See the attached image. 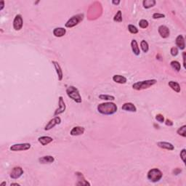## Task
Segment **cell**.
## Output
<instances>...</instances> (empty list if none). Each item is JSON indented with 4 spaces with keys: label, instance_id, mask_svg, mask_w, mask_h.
Listing matches in <instances>:
<instances>
[{
    "label": "cell",
    "instance_id": "2e32d148",
    "mask_svg": "<svg viewBox=\"0 0 186 186\" xmlns=\"http://www.w3.org/2000/svg\"><path fill=\"white\" fill-rule=\"evenodd\" d=\"M157 146L162 149H165L168 150H173L174 149V146L172 143L167 142H159L157 143Z\"/></svg>",
    "mask_w": 186,
    "mask_h": 186
},
{
    "label": "cell",
    "instance_id": "e0dca14e",
    "mask_svg": "<svg viewBox=\"0 0 186 186\" xmlns=\"http://www.w3.org/2000/svg\"><path fill=\"white\" fill-rule=\"evenodd\" d=\"M38 141L41 143L43 146H46V145L50 144V143L53 141V139L51 137L49 136H42L38 138Z\"/></svg>",
    "mask_w": 186,
    "mask_h": 186
},
{
    "label": "cell",
    "instance_id": "60d3db41",
    "mask_svg": "<svg viewBox=\"0 0 186 186\" xmlns=\"http://www.w3.org/2000/svg\"><path fill=\"white\" fill-rule=\"evenodd\" d=\"M12 185H18V186H19L20 185L18 184V183H11L10 186H12Z\"/></svg>",
    "mask_w": 186,
    "mask_h": 186
},
{
    "label": "cell",
    "instance_id": "4316f807",
    "mask_svg": "<svg viewBox=\"0 0 186 186\" xmlns=\"http://www.w3.org/2000/svg\"><path fill=\"white\" fill-rule=\"evenodd\" d=\"M177 133L180 136L183 137H186V126L185 125H183L181 127L179 128L177 131Z\"/></svg>",
    "mask_w": 186,
    "mask_h": 186
},
{
    "label": "cell",
    "instance_id": "83f0119b",
    "mask_svg": "<svg viewBox=\"0 0 186 186\" xmlns=\"http://www.w3.org/2000/svg\"><path fill=\"white\" fill-rule=\"evenodd\" d=\"M99 98L101 100H103V101H114L115 100V97L109 95H100Z\"/></svg>",
    "mask_w": 186,
    "mask_h": 186
},
{
    "label": "cell",
    "instance_id": "ab89813d",
    "mask_svg": "<svg viewBox=\"0 0 186 186\" xmlns=\"http://www.w3.org/2000/svg\"><path fill=\"white\" fill-rule=\"evenodd\" d=\"M112 3L114 4V5H119V3H120V1H112Z\"/></svg>",
    "mask_w": 186,
    "mask_h": 186
},
{
    "label": "cell",
    "instance_id": "8d00e7d4",
    "mask_svg": "<svg viewBox=\"0 0 186 186\" xmlns=\"http://www.w3.org/2000/svg\"><path fill=\"white\" fill-rule=\"evenodd\" d=\"M5 8V2L4 1H1L0 2V11H2Z\"/></svg>",
    "mask_w": 186,
    "mask_h": 186
},
{
    "label": "cell",
    "instance_id": "603a6c76",
    "mask_svg": "<svg viewBox=\"0 0 186 186\" xmlns=\"http://www.w3.org/2000/svg\"><path fill=\"white\" fill-rule=\"evenodd\" d=\"M156 2L155 0H144L143 2V8L146 9H149V8H153V6H155Z\"/></svg>",
    "mask_w": 186,
    "mask_h": 186
},
{
    "label": "cell",
    "instance_id": "5b68a950",
    "mask_svg": "<svg viewBox=\"0 0 186 186\" xmlns=\"http://www.w3.org/2000/svg\"><path fill=\"white\" fill-rule=\"evenodd\" d=\"M84 19V14H78L74 16L71 17L68 21L66 22L65 24V26L66 28H73L74 26H77L80 22L83 21Z\"/></svg>",
    "mask_w": 186,
    "mask_h": 186
},
{
    "label": "cell",
    "instance_id": "e575fe53",
    "mask_svg": "<svg viewBox=\"0 0 186 186\" xmlns=\"http://www.w3.org/2000/svg\"><path fill=\"white\" fill-rule=\"evenodd\" d=\"M186 150L185 149H183L182 150V151L180 152V158H181V159L183 160V161L185 162V157H186Z\"/></svg>",
    "mask_w": 186,
    "mask_h": 186
},
{
    "label": "cell",
    "instance_id": "d590c367",
    "mask_svg": "<svg viewBox=\"0 0 186 186\" xmlns=\"http://www.w3.org/2000/svg\"><path fill=\"white\" fill-rule=\"evenodd\" d=\"M165 124L167 125V126L171 127L173 125V122H172L171 120H170V119H167V120L165 121Z\"/></svg>",
    "mask_w": 186,
    "mask_h": 186
},
{
    "label": "cell",
    "instance_id": "7402d4cb",
    "mask_svg": "<svg viewBox=\"0 0 186 186\" xmlns=\"http://www.w3.org/2000/svg\"><path fill=\"white\" fill-rule=\"evenodd\" d=\"M113 80L114 81H115L116 83H118V84H124L127 81V79L126 77H124V76L122 75H114L113 77Z\"/></svg>",
    "mask_w": 186,
    "mask_h": 186
},
{
    "label": "cell",
    "instance_id": "cb8c5ba5",
    "mask_svg": "<svg viewBox=\"0 0 186 186\" xmlns=\"http://www.w3.org/2000/svg\"><path fill=\"white\" fill-rule=\"evenodd\" d=\"M168 84H169V86L171 87L172 90H173L174 92H180V90H181L180 84H179L177 82H176V81H171L169 82Z\"/></svg>",
    "mask_w": 186,
    "mask_h": 186
},
{
    "label": "cell",
    "instance_id": "6da1fadb",
    "mask_svg": "<svg viewBox=\"0 0 186 186\" xmlns=\"http://www.w3.org/2000/svg\"><path fill=\"white\" fill-rule=\"evenodd\" d=\"M117 105L114 103H103L98 105V111L103 115H113L117 111Z\"/></svg>",
    "mask_w": 186,
    "mask_h": 186
},
{
    "label": "cell",
    "instance_id": "30bf717a",
    "mask_svg": "<svg viewBox=\"0 0 186 186\" xmlns=\"http://www.w3.org/2000/svg\"><path fill=\"white\" fill-rule=\"evenodd\" d=\"M60 122H61V119H60L59 116H55L54 119H51L48 123L46 124V125L44 127V130L46 131L50 130L51 129L54 128L56 125L60 124Z\"/></svg>",
    "mask_w": 186,
    "mask_h": 186
},
{
    "label": "cell",
    "instance_id": "d4e9b609",
    "mask_svg": "<svg viewBox=\"0 0 186 186\" xmlns=\"http://www.w3.org/2000/svg\"><path fill=\"white\" fill-rule=\"evenodd\" d=\"M170 66H171V67L174 70H175L177 72H179V71H180V69H181V65H180V63H179L178 61H177V60H173V61H172L171 63H170Z\"/></svg>",
    "mask_w": 186,
    "mask_h": 186
},
{
    "label": "cell",
    "instance_id": "52a82bcc",
    "mask_svg": "<svg viewBox=\"0 0 186 186\" xmlns=\"http://www.w3.org/2000/svg\"><path fill=\"white\" fill-rule=\"evenodd\" d=\"M66 105L64 102V100H63V97L60 96L59 97V101H58V108H57V109L55 110V114H54L55 116L63 114V113L66 111Z\"/></svg>",
    "mask_w": 186,
    "mask_h": 186
},
{
    "label": "cell",
    "instance_id": "ac0fdd59",
    "mask_svg": "<svg viewBox=\"0 0 186 186\" xmlns=\"http://www.w3.org/2000/svg\"><path fill=\"white\" fill-rule=\"evenodd\" d=\"M122 109L124 111H129V112H136L137 108L132 103H126L122 107Z\"/></svg>",
    "mask_w": 186,
    "mask_h": 186
},
{
    "label": "cell",
    "instance_id": "8fae6325",
    "mask_svg": "<svg viewBox=\"0 0 186 186\" xmlns=\"http://www.w3.org/2000/svg\"><path fill=\"white\" fill-rule=\"evenodd\" d=\"M158 31H159V34H160L161 37H162L163 39H166V38H168L170 36V29H169L168 27H167L166 26H164V25H161V26H159V29H158Z\"/></svg>",
    "mask_w": 186,
    "mask_h": 186
},
{
    "label": "cell",
    "instance_id": "ffe728a7",
    "mask_svg": "<svg viewBox=\"0 0 186 186\" xmlns=\"http://www.w3.org/2000/svg\"><path fill=\"white\" fill-rule=\"evenodd\" d=\"M66 34V29H64V28H55V29L53 30V34H54L55 36L56 37H62V36H64Z\"/></svg>",
    "mask_w": 186,
    "mask_h": 186
},
{
    "label": "cell",
    "instance_id": "44dd1931",
    "mask_svg": "<svg viewBox=\"0 0 186 186\" xmlns=\"http://www.w3.org/2000/svg\"><path fill=\"white\" fill-rule=\"evenodd\" d=\"M131 47H132V52L135 55L138 56L140 54V50L139 46H138V44L135 39H133L131 42Z\"/></svg>",
    "mask_w": 186,
    "mask_h": 186
},
{
    "label": "cell",
    "instance_id": "7c38bea8",
    "mask_svg": "<svg viewBox=\"0 0 186 186\" xmlns=\"http://www.w3.org/2000/svg\"><path fill=\"white\" fill-rule=\"evenodd\" d=\"M55 161V158L52 156H44L39 158V162L40 164H51Z\"/></svg>",
    "mask_w": 186,
    "mask_h": 186
},
{
    "label": "cell",
    "instance_id": "d6a6232c",
    "mask_svg": "<svg viewBox=\"0 0 186 186\" xmlns=\"http://www.w3.org/2000/svg\"><path fill=\"white\" fill-rule=\"evenodd\" d=\"M156 119L160 123H163L164 122V116L162 114H157L156 116Z\"/></svg>",
    "mask_w": 186,
    "mask_h": 186
},
{
    "label": "cell",
    "instance_id": "277c9868",
    "mask_svg": "<svg viewBox=\"0 0 186 186\" xmlns=\"http://www.w3.org/2000/svg\"><path fill=\"white\" fill-rule=\"evenodd\" d=\"M148 179L153 183L159 182L163 177V173L160 170L157 168H153L149 170L148 172Z\"/></svg>",
    "mask_w": 186,
    "mask_h": 186
},
{
    "label": "cell",
    "instance_id": "3957f363",
    "mask_svg": "<svg viewBox=\"0 0 186 186\" xmlns=\"http://www.w3.org/2000/svg\"><path fill=\"white\" fill-rule=\"evenodd\" d=\"M157 81L156 79H149L145 81H137L132 85V88L135 90H143L148 89L156 84Z\"/></svg>",
    "mask_w": 186,
    "mask_h": 186
},
{
    "label": "cell",
    "instance_id": "7a4b0ae2",
    "mask_svg": "<svg viewBox=\"0 0 186 186\" xmlns=\"http://www.w3.org/2000/svg\"><path fill=\"white\" fill-rule=\"evenodd\" d=\"M66 94L69 98L77 103H81V101H82L79 91L78 89L76 88L74 86H69L66 89Z\"/></svg>",
    "mask_w": 186,
    "mask_h": 186
},
{
    "label": "cell",
    "instance_id": "74e56055",
    "mask_svg": "<svg viewBox=\"0 0 186 186\" xmlns=\"http://www.w3.org/2000/svg\"><path fill=\"white\" fill-rule=\"evenodd\" d=\"M183 66H184V68H185V52H183Z\"/></svg>",
    "mask_w": 186,
    "mask_h": 186
},
{
    "label": "cell",
    "instance_id": "9a60e30c",
    "mask_svg": "<svg viewBox=\"0 0 186 186\" xmlns=\"http://www.w3.org/2000/svg\"><path fill=\"white\" fill-rule=\"evenodd\" d=\"M53 64L54 65L55 68L56 73L57 74V77H58V80L59 81H62L63 78V74L60 64L57 61H53Z\"/></svg>",
    "mask_w": 186,
    "mask_h": 186
},
{
    "label": "cell",
    "instance_id": "9c48e42d",
    "mask_svg": "<svg viewBox=\"0 0 186 186\" xmlns=\"http://www.w3.org/2000/svg\"><path fill=\"white\" fill-rule=\"evenodd\" d=\"M23 170L21 168V167H15L11 170L10 172V177L12 179H14V180H16V179H18L19 177H21L22 176V174H23Z\"/></svg>",
    "mask_w": 186,
    "mask_h": 186
},
{
    "label": "cell",
    "instance_id": "f546056e",
    "mask_svg": "<svg viewBox=\"0 0 186 186\" xmlns=\"http://www.w3.org/2000/svg\"><path fill=\"white\" fill-rule=\"evenodd\" d=\"M148 25H149L148 21H146V20L142 19V20H140L139 22L140 27L142 28V29H146V28H148Z\"/></svg>",
    "mask_w": 186,
    "mask_h": 186
},
{
    "label": "cell",
    "instance_id": "4fadbf2b",
    "mask_svg": "<svg viewBox=\"0 0 186 186\" xmlns=\"http://www.w3.org/2000/svg\"><path fill=\"white\" fill-rule=\"evenodd\" d=\"M84 132V128L82 127H74L70 132V135L72 136H79L83 135Z\"/></svg>",
    "mask_w": 186,
    "mask_h": 186
},
{
    "label": "cell",
    "instance_id": "1f68e13d",
    "mask_svg": "<svg viewBox=\"0 0 186 186\" xmlns=\"http://www.w3.org/2000/svg\"><path fill=\"white\" fill-rule=\"evenodd\" d=\"M170 53H171V55L172 56H174V57H175V56H177V55H178V48L177 47H176V46H173V47H172L171 50H170Z\"/></svg>",
    "mask_w": 186,
    "mask_h": 186
},
{
    "label": "cell",
    "instance_id": "f35d334b",
    "mask_svg": "<svg viewBox=\"0 0 186 186\" xmlns=\"http://www.w3.org/2000/svg\"><path fill=\"white\" fill-rule=\"evenodd\" d=\"M181 171H182L181 170H180V169L177 168V169H176L175 170H174V174H176V175H177V174H178L179 173L181 172Z\"/></svg>",
    "mask_w": 186,
    "mask_h": 186
},
{
    "label": "cell",
    "instance_id": "8992f818",
    "mask_svg": "<svg viewBox=\"0 0 186 186\" xmlns=\"http://www.w3.org/2000/svg\"><path fill=\"white\" fill-rule=\"evenodd\" d=\"M31 146L30 143H18L14 144L10 146V150L12 151H22V150H27L31 148Z\"/></svg>",
    "mask_w": 186,
    "mask_h": 186
},
{
    "label": "cell",
    "instance_id": "ba28073f",
    "mask_svg": "<svg viewBox=\"0 0 186 186\" xmlns=\"http://www.w3.org/2000/svg\"><path fill=\"white\" fill-rule=\"evenodd\" d=\"M23 21L21 15H16L13 21V28L15 31H20L23 28Z\"/></svg>",
    "mask_w": 186,
    "mask_h": 186
},
{
    "label": "cell",
    "instance_id": "5bb4252c",
    "mask_svg": "<svg viewBox=\"0 0 186 186\" xmlns=\"http://www.w3.org/2000/svg\"><path fill=\"white\" fill-rule=\"evenodd\" d=\"M176 45L178 46V48L180 50H184L185 48V39L183 35H179L176 38Z\"/></svg>",
    "mask_w": 186,
    "mask_h": 186
},
{
    "label": "cell",
    "instance_id": "484cf974",
    "mask_svg": "<svg viewBox=\"0 0 186 186\" xmlns=\"http://www.w3.org/2000/svg\"><path fill=\"white\" fill-rule=\"evenodd\" d=\"M140 46H141V49L143 51V53H146L148 52L149 46H148V42H146V41L142 40L141 42H140Z\"/></svg>",
    "mask_w": 186,
    "mask_h": 186
},
{
    "label": "cell",
    "instance_id": "f1b7e54d",
    "mask_svg": "<svg viewBox=\"0 0 186 186\" xmlns=\"http://www.w3.org/2000/svg\"><path fill=\"white\" fill-rule=\"evenodd\" d=\"M114 21H115V22H122V11L121 10H119L117 12H116V14L115 15V16H114Z\"/></svg>",
    "mask_w": 186,
    "mask_h": 186
},
{
    "label": "cell",
    "instance_id": "b9f144b4",
    "mask_svg": "<svg viewBox=\"0 0 186 186\" xmlns=\"http://www.w3.org/2000/svg\"><path fill=\"white\" fill-rule=\"evenodd\" d=\"M3 185H6V183H5V182H3V183H2L1 184H0V186H3Z\"/></svg>",
    "mask_w": 186,
    "mask_h": 186
},
{
    "label": "cell",
    "instance_id": "d6986e66",
    "mask_svg": "<svg viewBox=\"0 0 186 186\" xmlns=\"http://www.w3.org/2000/svg\"><path fill=\"white\" fill-rule=\"evenodd\" d=\"M76 174H77L79 180V183H77V185H90V183H88V182L84 179L83 174H81V173L80 172H77Z\"/></svg>",
    "mask_w": 186,
    "mask_h": 186
},
{
    "label": "cell",
    "instance_id": "4dcf8cb0",
    "mask_svg": "<svg viewBox=\"0 0 186 186\" xmlns=\"http://www.w3.org/2000/svg\"><path fill=\"white\" fill-rule=\"evenodd\" d=\"M128 30H129V31L130 32L131 34H136L138 33V29H137V27H135L134 25H132V24H129V26H128Z\"/></svg>",
    "mask_w": 186,
    "mask_h": 186
},
{
    "label": "cell",
    "instance_id": "836d02e7",
    "mask_svg": "<svg viewBox=\"0 0 186 186\" xmlns=\"http://www.w3.org/2000/svg\"><path fill=\"white\" fill-rule=\"evenodd\" d=\"M165 18V15L164 14H161V13H154L153 15V19H159V18Z\"/></svg>",
    "mask_w": 186,
    "mask_h": 186
}]
</instances>
